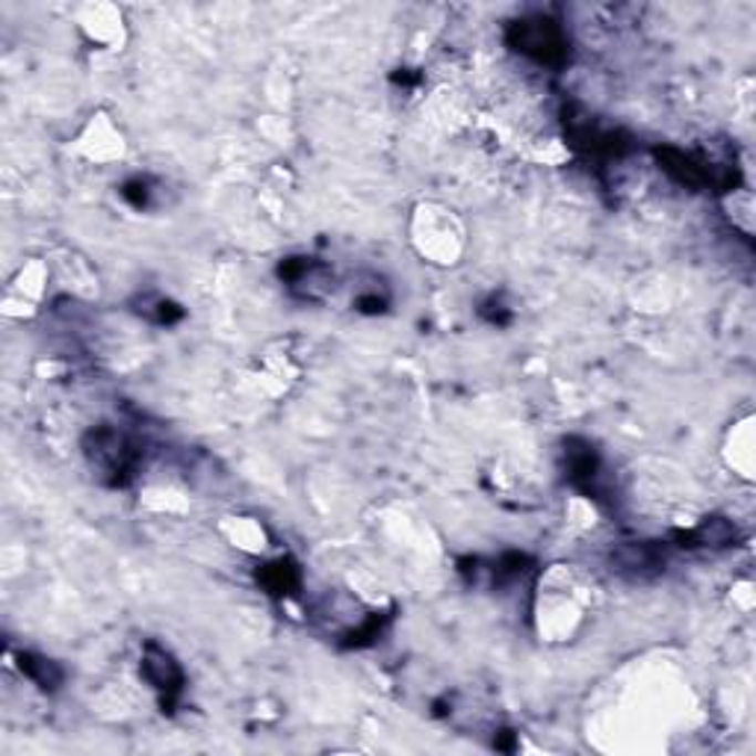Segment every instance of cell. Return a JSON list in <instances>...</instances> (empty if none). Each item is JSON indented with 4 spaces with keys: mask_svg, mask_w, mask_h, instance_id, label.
<instances>
[{
    "mask_svg": "<svg viewBox=\"0 0 756 756\" xmlns=\"http://www.w3.org/2000/svg\"><path fill=\"white\" fill-rule=\"evenodd\" d=\"M19 667L39 685V688H45V692H54V688L63 685V667L56 665V662H51V659L33 656V653H21Z\"/></svg>",
    "mask_w": 756,
    "mask_h": 756,
    "instance_id": "9",
    "label": "cell"
},
{
    "mask_svg": "<svg viewBox=\"0 0 756 756\" xmlns=\"http://www.w3.org/2000/svg\"><path fill=\"white\" fill-rule=\"evenodd\" d=\"M83 453H86L92 470L99 473L107 485H125L134 473L136 458H139L136 446L122 432L107 426L92 428L83 441Z\"/></svg>",
    "mask_w": 756,
    "mask_h": 756,
    "instance_id": "2",
    "label": "cell"
},
{
    "mask_svg": "<svg viewBox=\"0 0 756 756\" xmlns=\"http://www.w3.org/2000/svg\"><path fill=\"white\" fill-rule=\"evenodd\" d=\"M565 470H568V479L577 488L591 490L597 476H600V455L582 437H570L568 444H565Z\"/></svg>",
    "mask_w": 756,
    "mask_h": 756,
    "instance_id": "7",
    "label": "cell"
},
{
    "mask_svg": "<svg viewBox=\"0 0 756 756\" xmlns=\"http://www.w3.org/2000/svg\"><path fill=\"white\" fill-rule=\"evenodd\" d=\"M143 676L163 697H175L184 688V671H180L169 650H163L160 644H145Z\"/></svg>",
    "mask_w": 756,
    "mask_h": 756,
    "instance_id": "4",
    "label": "cell"
},
{
    "mask_svg": "<svg viewBox=\"0 0 756 756\" xmlns=\"http://www.w3.org/2000/svg\"><path fill=\"white\" fill-rule=\"evenodd\" d=\"M278 276L284 278L287 284L293 287L299 296H304V299L320 296L331 284L329 267L311 258H287L281 263V269H278Z\"/></svg>",
    "mask_w": 756,
    "mask_h": 756,
    "instance_id": "6",
    "label": "cell"
},
{
    "mask_svg": "<svg viewBox=\"0 0 756 756\" xmlns=\"http://www.w3.org/2000/svg\"><path fill=\"white\" fill-rule=\"evenodd\" d=\"M680 541H683V547H727V543L736 541V526L724 517H710L694 532L680 535Z\"/></svg>",
    "mask_w": 756,
    "mask_h": 756,
    "instance_id": "8",
    "label": "cell"
},
{
    "mask_svg": "<svg viewBox=\"0 0 756 756\" xmlns=\"http://www.w3.org/2000/svg\"><path fill=\"white\" fill-rule=\"evenodd\" d=\"M614 568H618V573H623V577L630 579H648V577H656L659 570L665 568V552L659 550L656 543H623V547H618L612 556Z\"/></svg>",
    "mask_w": 756,
    "mask_h": 756,
    "instance_id": "5",
    "label": "cell"
},
{
    "mask_svg": "<svg viewBox=\"0 0 756 756\" xmlns=\"http://www.w3.org/2000/svg\"><path fill=\"white\" fill-rule=\"evenodd\" d=\"M260 582L272 591V594H290L299 586V570L290 561H276L260 573Z\"/></svg>",
    "mask_w": 756,
    "mask_h": 756,
    "instance_id": "10",
    "label": "cell"
},
{
    "mask_svg": "<svg viewBox=\"0 0 756 756\" xmlns=\"http://www.w3.org/2000/svg\"><path fill=\"white\" fill-rule=\"evenodd\" d=\"M506 39L511 51L529 56L541 65H561L568 60V33L552 19L532 15L508 24Z\"/></svg>",
    "mask_w": 756,
    "mask_h": 756,
    "instance_id": "1",
    "label": "cell"
},
{
    "mask_svg": "<svg viewBox=\"0 0 756 756\" xmlns=\"http://www.w3.org/2000/svg\"><path fill=\"white\" fill-rule=\"evenodd\" d=\"M656 160L662 169L688 189H733L738 180V172L724 163H706L694 154H685L674 145H662L656 148Z\"/></svg>",
    "mask_w": 756,
    "mask_h": 756,
    "instance_id": "3",
    "label": "cell"
}]
</instances>
